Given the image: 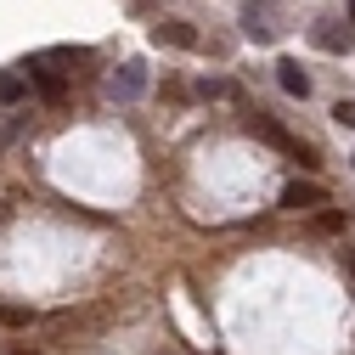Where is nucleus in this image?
<instances>
[{
    "mask_svg": "<svg viewBox=\"0 0 355 355\" xmlns=\"http://www.w3.org/2000/svg\"><path fill=\"white\" fill-rule=\"evenodd\" d=\"M23 79H28V85H34V91L46 96V102H68V85H62V73H51L46 62H23Z\"/></svg>",
    "mask_w": 355,
    "mask_h": 355,
    "instance_id": "nucleus-4",
    "label": "nucleus"
},
{
    "mask_svg": "<svg viewBox=\"0 0 355 355\" xmlns=\"http://www.w3.org/2000/svg\"><path fill=\"white\" fill-rule=\"evenodd\" d=\"M310 40H316L322 51H349V28H338V17H322L310 28Z\"/></svg>",
    "mask_w": 355,
    "mask_h": 355,
    "instance_id": "nucleus-8",
    "label": "nucleus"
},
{
    "mask_svg": "<svg viewBox=\"0 0 355 355\" xmlns=\"http://www.w3.org/2000/svg\"><path fill=\"white\" fill-rule=\"evenodd\" d=\"M344 271H349V282H355V248H344Z\"/></svg>",
    "mask_w": 355,
    "mask_h": 355,
    "instance_id": "nucleus-12",
    "label": "nucleus"
},
{
    "mask_svg": "<svg viewBox=\"0 0 355 355\" xmlns=\"http://www.w3.org/2000/svg\"><path fill=\"white\" fill-rule=\"evenodd\" d=\"M28 96V79L23 73H0V107H17Z\"/></svg>",
    "mask_w": 355,
    "mask_h": 355,
    "instance_id": "nucleus-9",
    "label": "nucleus"
},
{
    "mask_svg": "<svg viewBox=\"0 0 355 355\" xmlns=\"http://www.w3.org/2000/svg\"><path fill=\"white\" fill-rule=\"evenodd\" d=\"M107 91H113V102H136V96L147 91V68H141V62H124V68L113 73Z\"/></svg>",
    "mask_w": 355,
    "mask_h": 355,
    "instance_id": "nucleus-5",
    "label": "nucleus"
},
{
    "mask_svg": "<svg viewBox=\"0 0 355 355\" xmlns=\"http://www.w3.org/2000/svg\"><path fill=\"white\" fill-rule=\"evenodd\" d=\"M277 85H282L288 96H299V102L310 96V73H304V68H299L293 57H282V62H277Z\"/></svg>",
    "mask_w": 355,
    "mask_h": 355,
    "instance_id": "nucleus-7",
    "label": "nucleus"
},
{
    "mask_svg": "<svg viewBox=\"0 0 355 355\" xmlns=\"http://www.w3.org/2000/svg\"><path fill=\"white\" fill-rule=\"evenodd\" d=\"M333 119H338V124H355V102H338V107H333Z\"/></svg>",
    "mask_w": 355,
    "mask_h": 355,
    "instance_id": "nucleus-11",
    "label": "nucleus"
},
{
    "mask_svg": "<svg viewBox=\"0 0 355 355\" xmlns=\"http://www.w3.org/2000/svg\"><path fill=\"white\" fill-rule=\"evenodd\" d=\"M310 226H316L322 237H333V232H344V214H338V209H322L316 220H310Z\"/></svg>",
    "mask_w": 355,
    "mask_h": 355,
    "instance_id": "nucleus-10",
    "label": "nucleus"
},
{
    "mask_svg": "<svg viewBox=\"0 0 355 355\" xmlns=\"http://www.w3.org/2000/svg\"><path fill=\"white\" fill-rule=\"evenodd\" d=\"M322 203H327V192L316 181H288L282 187V209H293V214H322Z\"/></svg>",
    "mask_w": 355,
    "mask_h": 355,
    "instance_id": "nucleus-3",
    "label": "nucleus"
},
{
    "mask_svg": "<svg viewBox=\"0 0 355 355\" xmlns=\"http://www.w3.org/2000/svg\"><path fill=\"white\" fill-rule=\"evenodd\" d=\"M349 23H355V0H349Z\"/></svg>",
    "mask_w": 355,
    "mask_h": 355,
    "instance_id": "nucleus-13",
    "label": "nucleus"
},
{
    "mask_svg": "<svg viewBox=\"0 0 355 355\" xmlns=\"http://www.w3.org/2000/svg\"><path fill=\"white\" fill-rule=\"evenodd\" d=\"M271 6H277V0H243V34L254 40V46H265V40L277 34V23H271Z\"/></svg>",
    "mask_w": 355,
    "mask_h": 355,
    "instance_id": "nucleus-2",
    "label": "nucleus"
},
{
    "mask_svg": "<svg viewBox=\"0 0 355 355\" xmlns=\"http://www.w3.org/2000/svg\"><path fill=\"white\" fill-rule=\"evenodd\" d=\"M248 124H254V130H259V136H265V141H271V147H282V153H288V158H299V164H304V169H316V164H322V158H316V153H310V147H304V141H293V136H288V130H282V124H277V119H265V113H254V119H248Z\"/></svg>",
    "mask_w": 355,
    "mask_h": 355,
    "instance_id": "nucleus-1",
    "label": "nucleus"
},
{
    "mask_svg": "<svg viewBox=\"0 0 355 355\" xmlns=\"http://www.w3.org/2000/svg\"><path fill=\"white\" fill-rule=\"evenodd\" d=\"M12 355H28V349H12Z\"/></svg>",
    "mask_w": 355,
    "mask_h": 355,
    "instance_id": "nucleus-14",
    "label": "nucleus"
},
{
    "mask_svg": "<svg viewBox=\"0 0 355 355\" xmlns=\"http://www.w3.org/2000/svg\"><path fill=\"white\" fill-rule=\"evenodd\" d=\"M153 40H158V46H175V51H192V46H198V28L181 23V17H164V23L153 28Z\"/></svg>",
    "mask_w": 355,
    "mask_h": 355,
    "instance_id": "nucleus-6",
    "label": "nucleus"
}]
</instances>
